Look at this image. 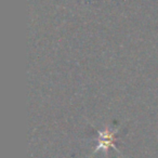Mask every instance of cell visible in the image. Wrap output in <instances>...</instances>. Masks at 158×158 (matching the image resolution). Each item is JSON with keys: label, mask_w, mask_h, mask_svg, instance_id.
Returning <instances> with one entry per match:
<instances>
[{"label": "cell", "mask_w": 158, "mask_h": 158, "mask_svg": "<svg viewBox=\"0 0 158 158\" xmlns=\"http://www.w3.org/2000/svg\"><path fill=\"white\" fill-rule=\"evenodd\" d=\"M117 132H118V130L112 129L108 125H106L102 131H98V133H99V143H98L97 147H95L94 151H93V154L102 151L106 156H107L108 149L110 148H114L115 151L120 153L116 146L117 139L115 135H116Z\"/></svg>", "instance_id": "cell-1"}]
</instances>
